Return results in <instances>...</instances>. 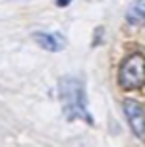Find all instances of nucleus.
Returning <instances> with one entry per match:
<instances>
[{
	"label": "nucleus",
	"instance_id": "f257e3e1",
	"mask_svg": "<svg viewBox=\"0 0 145 147\" xmlns=\"http://www.w3.org/2000/svg\"><path fill=\"white\" fill-rule=\"evenodd\" d=\"M58 99L62 105L64 116L74 122V120H83L89 126H93V116L87 109V95L83 81L72 76H64L58 80Z\"/></svg>",
	"mask_w": 145,
	"mask_h": 147
},
{
	"label": "nucleus",
	"instance_id": "f03ea898",
	"mask_svg": "<svg viewBox=\"0 0 145 147\" xmlns=\"http://www.w3.org/2000/svg\"><path fill=\"white\" fill-rule=\"evenodd\" d=\"M118 83L126 91L139 89L145 85V56L141 52H134L120 64Z\"/></svg>",
	"mask_w": 145,
	"mask_h": 147
},
{
	"label": "nucleus",
	"instance_id": "7ed1b4c3",
	"mask_svg": "<svg viewBox=\"0 0 145 147\" xmlns=\"http://www.w3.org/2000/svg\"><path fill=\"white\" fill-rule=\"evenodd\" d=\"M124 112H126V118H128V124H130L132 132L143 140L145 138V110H143V107L138 101H134V99H126L124 101Z\"/></svg>",
	"mask_w": 145,
	"mask_h": 147
},
{
	"label": "nucleus",
	"instance_id": "20e7f679",
	"mask_svg": "<svg viewBox=\"0 0 145 147\" xmlns=\"http://www.w3.org/2000/svg\"><path fill=\"white\" fill-rule=\"evenodd\" d=\"M33 39L37 41V45L45 49V51H51V52H58L64 49V39L62 35L58 33H43V31H37L33 33Z\"/></svg>",
	"mask_w": 145,
	"mask_h": 147
},
{
	"label": "nucleus",
	"instance_id": "39448f33",
	"mask_svg": "<svg viewBox=\"0 0 145 147\" xmlns=\"http://www.w3.org/2000/svg\"><path fill=\"white\" fill-rule=\"evenodd\" d=\"M126 18H128L130 23H138V22H141V20H145V0H136L130 6Z\"/></svg>",
	"mask_w": 145,
	"mask_h": 147
},
{
	"label": "nucleus",
	"instance_id": "423d86ee",
	"mask_svg": "<svg viewBox=\"0 0 145 147\" xmlns=\"http://www.w3.org/2000/svg\"><path fill=\"white\" fill-rule=\"evenodd\" d=\"M72 0H56V6H60V8H64V6H68Z\"/></svg>",
	"mask_w": 145,
	"mask_h": 147
}]
</instances>
